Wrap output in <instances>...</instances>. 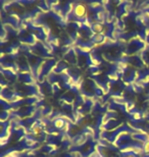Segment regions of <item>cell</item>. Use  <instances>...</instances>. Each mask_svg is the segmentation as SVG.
<instances>
[{
	"mask_svg": "<svg viewBox=\"0 0 149 157\" xmlns=\"http://www.w3.org/2000/svg\"><path fill=\"white\" fill-rule=\"evenodd\" d=\"M74 14L78 17H85L87 14V7L84 4H77L74 7Z\"/></svg>",
	"mask_w": 149,
	"mask_h": 157,
	"instance_id": "6da1fadb",
	"label": "cell"
},
{
	"mask_svg": "<svg viewBox=\"0 0 149 157\" xmlns=\"http://www.w3.org/2000/svg\"><path fill=\"white\" fill-rule=\"evenodd\" d=\"M54 124H55V127L57 128V129H61V128L64 126V122L61 120H55Z\"/></svg>",
	"mask_w": 149,
	"mask_h": 157,
	"instance_id": "7a4b0ae2",
	"label": "cell"
},
{
	"mask_svg": "<svg viewBox=\"0 0 149 157\" xmlns=\"http://www.w3.org/2000/svg\"><path fill=\"white\" fill-rule=\"evenodd\" d=\"M102 30H103V26L101 23H97V25L94 26V31H95L96 33H100Z\"/></svg>",
	"mask_w": 149,
	"mask_h": 157,
	"instance_id": "3957f363",
	"label": "cell"
},
{
	"mask_svg": "<svg viewBox=\"0 0 149 157\" xmlns=\"http://www.w3.org/2000/svg\"><path fill=\"white\" fill-rule=\"evenodd\" d=\"M40 133H41V128L36 127V128H34V129H33V134L35 135V136H38Z\"/></svg>",
	"mask_w": 149,
	"mask_h": 157,
	"instance_id": "277c9868",
	"label": "cell"
},
{
	"mask_svg": "<svg viewBox=\"0 0 149 157\" xmlns=\"http://www.w3.org/2000/svg\"><path fill=\"white\" fill-rule=\"evenodd\" d=\"M144 150H145V152L149 153V142H147V143L144 145Z\"/></svg>",
	"mask_w": 149,
	"mask_h": 157,
	"instance_id": "5b68a950",
	"label": "cell"
},
{
	"mask_svg": "<svg viewBox=\"0 0 149 157\" xmlns=\"http://www.w3.org/2000/svg\"><path fill=\"white\" fill-rule=\"evenodd\" d=\"M147 141H148V142H149V136H148V138H147Z\"/></svg>",
	"mask_w": 149,
	"mask_h": 157,
	"instance_id": "8992f818",
	"label": "cell"
}]
</instances>
